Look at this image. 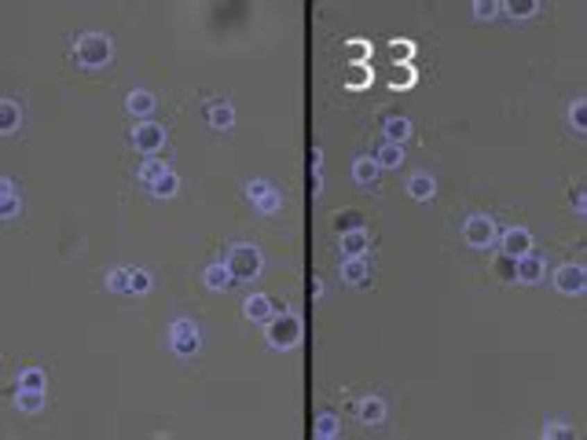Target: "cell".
Listing matches in <instances>:
<instances>
[{"instance_id":"6da1fadb","label":"cell","mask_w":587,"mask_h":440,"mask_svg":"<svg viewBox=\"0 0 587 440\" xmlns=\"http://www.w3.org/2000/svg\"><path fill=\"white\" fill-rule=\"evenodd\" d=\"M228 271H232V279L235 282H250V279H257L261 276V250L257 246H250V242H239V246H232L228 250Z\"/></svg>"},{"instance_id":"7a4b0ae2","label":"cell","mask_w":587,"mask_h":440,"mask_svg":"<svg viewBox=\"0 0 587 440\" xmlns=\"http://www.w3.org/2000/svg\"><path fill=\"white\" fill-rule=\"evenodd\" d=\"M264 338H268V345H272V348H279V353H287V348H294V345L301 341V319L294 316V312L272 316V319H268V330H264Z\"/></svg>"},{"instance_id":"3957f363","label":"cell","mask_w":587,"mask_h":440,"mask_svg":"<svg viewBox=\"0 0 587 440\" xmlns=\"http://www.w3.org/2000/svg\"><path fill=\"white\" fill-rule=\"evenodd\" d=\"M110 51H114V44H110V37H103V33L78 37V62H81V67H107Z\"/></svg>"},{"instance_id":"277c9868","label":"cell","mask_w":587,"mask_h":440,"mask_svg":"<svg viewBox=\"0 0 587 440\" xmlns=\"http://www.w3.org/2000/svg\"><path fill=\"white\" fill-rule=\"evenodd\" d=\"M463 239L474 246V250H484V246L495 242V224H492L488 217H470L466 224H463Z\"/></svg>"},{"instance_id":"5b68a950","label":"cell","mask_w":587,"mask_h":440,"mask_svg":"<svg viewBox=\"0 0 587 440\" xmlns=\"http://www.w3.org/2000/svg\"><path fill=\"white\" fill-rule=\"evenodd\" d=\"M554 287H558V294L577 297V294H584V287H587V271H584L580 264H561V268L554 271Z\"/></svg>"},{"instance_id":"8992f818","label":"cell","mask_w":587,"mask_h":440,"mask_svg":"<svg viewBox=\"0 0 587 440\" xmlns=\"http://www.w3.org/2000/svg\"><path fill=\"white\" fill-rule=\"evenodd\" d=\"M162 144H165V128H162V125L144 121V125H136V128H133V147H136V151L155 154Z\"/></svg>"},{"instance_id":"52a82bcc","label":"cell","mask_w":587,"mask_h":440,"mask_svg":"<svg viewBox=\"0 0 587 440\" xmlns=\"http://www.w3.org/2000/svg\"><path fill=\"white\" fill-rule=\"evenodd\" d=\"M173 348L180 356L198 353V330H195V323H191V319H176L173 323Z\"/></svg>"},{"instance_id":"ba28073f","label":"cell","mask_w":587,"mask_h":440,"mask_svg":"<svg viewBox=\"0 0 587 440\" xmlns=\"http://www.w3.org/2000/svg\"><path fill=\"white\" fill-rule=\"evenodd\" d=\"M246 195H250V202L257 205L261 213H279V195L264 184V180H253V184L246 187Z\"/></svg>"},{"instance_id":"9c48e42d","label":"cell","mask_w":587,"mask_h":440,"mask_svg":"<svg viewBox=\"0 0 587 440\" xmlns=\"http://www.w3.org/2000/svg\"><path fill=\"white\" fill-rule=\"evenodd\" d=\"M529 250H532V235L525 228H510L503 235V253L507 257H514V261H518V257H525Z\"/></svg>"},{"instance_id":"30bf717a","label":"cell","mask_w":587,"mask_h":440,"mask_svg":"<svg viewBox=\"0 0 587 440\" xmlns=\"http://www.w3.org/2000/svg\"><path fill=\"white\" fill-rule=\"evenodd\" d=\"M356 415H360L364 425H382V422H386V400H382V396H364Z\"/></svg>"},{"instance_id":"8fae6325","label":"cell","mask_w":587,"mask_h":440,"mask_svg":"<svg viewBox=\"0 0 587 440\" xmlns=\"http://www.w3.org/2000/svg\"><path fill=\"white\" fill-rule=\"evenodd\" d=\"M543 261L540 257H532V253H525V257H518V282H525V287H536V282L543 279Z\"/></svg>"},{"instance_id":"7c38bea8","label":"cell","mask_w":587,"mask_h":440,"mask_svg":"<svg viewBox=\"0 0 587 440\" xmlns=\"http://www.w3.org/2000/svg\"><path fill=\"white\" fill-rule=\"evenodd\" d=\"M242 312H246V319L250 323H268L275 312H272V301H268L264 294H253V297H246V305H242Z\"/></svg>"},{"instance_id":"4fadbf2b","label":"cell","mask_w":587,"mask_h":440,"mask_svg":"<svg viewBox=\"0 0 587 440\" xmlns=\"http://www.w3.org/2000/svg\"><path fill=\"white\" fill-rule=\"evenodd\" d=\"M382 133H386V144H407L411 139V121L407 118H386V125H382Z\"/></svg>"},{"instance_id":"5bb4252c","label":"cell","mask_w":587,"mask_h":440,"mask_svg":"<svg viewBox=\"0 0 587 440\" xmlns=\"http://www.w3.org/2000/svg\"><path fill=\"white\" fill-rule=\"evenodd\" d=\"M378 173H382V165L375 158H356L352 162V180H356V184H364V187H371L378 180Z\"/></svg>"},{"instance_id":"9a60e30c","label":"cell","mask_w":587,"mask_h":440,"mask_svg":"<svg viewBox=\"0 0 587 440\" xmlns=\"http://www.w3.org/2000/svg\"><path fill=\"white\" fill-rule=\"evenodd\" d=\"M433 191H437V184H433V176H426V173H418V176L407 180V195H411L415 202H429Z\"/></svg>"},{"instance_id":"2e32d148","label":"cell","mask_w":587,"mask_h":440,"mask_svg":"<svg viewBox=\"0 0 587 440\" xmlns=\"http://www.w3.org/2000/svg\"><path fill=\"white\" fill-rule=\"evenodd\" d=\"M19 121H22V110H19V103L15 99H4L0 103V133L4 136H11L19 128Z\"/></svg>"},{"instance_id":"e0dca14e","label":"cell","mask_w":587,"mask_h":440,"mask_svg":"<svg viewBox=\"0 0 587 440\" xmlns=\"http://www.w3.org/2000/svg\"><path fill=\"white\" fill-rule=\"evenodd\" d=\"M202 279H206V287L210 290H228L232 287V271H228V264H210L206 271H202Z\"/></svg>"},{"instance_id":"ac0fdd59","label":"cell","mask_w":587,"mask_h":440,"mask_svg":"<svg viewBox=\"0 0 587 440\" xmlns=\"http://www.w3.org/2000/svg\"><path fill=\"white\" fill-rule=\"evenodd\" d=\"M206 121H210L213 128H221V133H224V128H232V125H235V110L228 107V103H213V107L206 110Z\"/></svg>"},{"instance_id":"d6986e66","label":"cell","mask_w":587,"mask_h":440,"mask_svg":"<svg viewBox=\"0 0 587 440\" xmlns=\"http://www.w3.org/2000/svg\"><path fill=\"white\" fill-rule=\"evenodd\" d=\"M341 279L349 282V287H364L367 282V268L360 257H346V264H341Z\"/></svg>"},{"instance_id":"ffe728a7","label":"cell","mask_w":587,"mask_h":440,"mask_svg":"<svg viewBox=\"0 0 587 440\" xmlns=\"http://www.w3.org/2000/svg\"><path fill=\"white\" fill-rule=\"evenodd\" d=\"M375 162L382 165V169H400V165H404V147L400 144H382Z\"/></svg>"},{"instance_id":"44dd1931","label":"cell","mask_w":587,"mask_h":440,"mask_svg":"<svg viewBox=\"0 0 587 440\" xmlns=\"http://www.w3.org/2000/svg\"><path fill=\"white\" fill-rule=\"evenodd\" d=\"M147 191H151V195H155V198H173L176 191H180V176H176V173L169 169V173H165L162 180H155V184H151Z\"/></svg>"},{"instance_id":"7402d4cb","label":"cell","mask_w":587,"mask_h":440,"mask_svg":"<svg viewBox=\"0 0 587 440\" xmlns=\"http://www.w3.org/2000/svg\"><path fill=\"white\" fill-rule=\"evenodd\" d=\"M125 107H129V114H136V118H147V114L155 110V96L139 88V92H133L129 99H125Z\"/></svg>"},{"instance_id":"603a6c76","label":"cell","mask_w":587,"mask_h":440,"mask_svg":"<svg viewBox=\"0 0 587 440\" xmlns=\"http://www.w3.org/2000/svg\"><path fill=\"white\" fill-rule=\"evenodd\" d=\"M500 11H507L510 19H529L540 11V4H536V0H510V4H500Z\"/></svg>"},{"instance_id":"cb8c5ba5","label":"cell","mask_w":587,"mask_h":440,"mask_svg":"<svg viewBox=\"0 0 587 440\" xmlns=\"http://www.w3.org/2000/svg\"><path fill=\"white\" fill-rule=\"evenodd\" d=\"M334 228H338V235H346V231H364V217L356 210H341L334 217Z\"/></svg>"},{"instance_id":"d4e9b609","label":"cell","mask_w":587,"mask_h":440,"mask_svg":"<svg viewBox=\"0 0 587 440\" xmlns=\"http://www.w3.org/2000/svg\"><path fill=\"white\" fill-rule=\"evenodd\" d=\"M341 250H346V257H360L367 250V235L364 231H346L341 235Z\"/></svg>"},{"instance_id":"484cf974","label":"cell","mask_w":587,"mask_h":440,"mask_svg":"<svg viewBox=\"0 0 587 440\" xmlns=\"http://www.w3.org/2000/svg\"><path fill=\"white\" fill-rule=\"evenodd\" d=\"M165 173H169V165H165V162H155V158H147L144 165H139V180H144L147 187L155 184V180H162Z\"/></svg>"},{"instance_id":"4316f807","label":"cell","mask_w":587,"mask_h":440,"mask_svg":"<svg viewBox=\"0 0 587 440\" xmlns=\"http://www.w3.org/2000/svg\"><path fill=\"white\" fill-rule=\"evenodd\" d=\"M19 389H30V393H44V374L37 367H26L19 374Z\"/></svg>"},{"instance_id":"83f0119b","label":"cell","mask_w":587,"mask_h":440,"mask_svg":"<svg viewBox=\"0 0 587 440\" xmlns=\"http://www.w3.org/2000/svg\"><path fill=\"white\" fill-rule=\"evenodd\" d=\"M15 404H19V411H26V415H33V411H41L44 396H41V393H30V389H19Z\"/></svg>"},{"instance_id":"f1b7e54d","label":"cell","mask_w":587,"mask_h":440,"mask_svg":"<svg viewBox=\"0 0 587 440\" xmlns=\"http://www.w3.org/2000/svg\"><path fill=\"white\" fill-rule=\"evenodd\" d=\"M495 276H500L503 282H518V261L514 257H500V261H495Z\"/></svg>"},{"instance_id":"f546056e","label":"cell","mask_w":587,"mask_h":440,"mask_svg":"<svg viewBox=\"0 0 587 440\" xmlns=\"http://www.w3.org/2000/svg\"><path fill=\"white\" fill-rule=\"evenodd\" d=\"M569 121H572V128H577V133H584V128H587V99H572Z\"/></svg>"},{"instance_id":"4dcf8cb0","label":"cell","mask_w":587,"mask_h":440,"mask_svg":"<svg viewBox=\"0 0 587 440\" xmlns=\"http://www.w3.org/2000/svg\"><path fill=\"white\" fill-rule=\"evenodd\" d=\"M316 437H338V418L330 415V411H323V415L316 418Z\"/></svg>"},{"instance_id":"1f68e13d","label":"cell","mask_w":587,"mask_h":440,"mask_svg":"<svg viewBox=\"0 0 587 440\" xmlns=\"http://www.w3.org/2000/svg\"><path fill=\"white\" fill-rule=\"evenodd\" d=\"M107 290H110V294H121V290H129V271L114 268L110 276H107Z\"/></svg>"},{"instance_id":"d6a6232c","label":"cell","mask_w":587,"mask_h":440,"mask_svg":"<svg viewBox=\"0 0 587 440\" xmlns=\"http://www.w3.org/2000/svg\"><path fill=\"white\" fill-rule=\"evenodd\" d=\"M495 15H500V4H492V0H477V4H474V19L488 22V19H495Z\"/></svg>"},{"instance_id":"836d02e7","label":"cell","mask_w":587,"mask_h":440,"mask_svg":"<svg viewBox=\"0 0 587 440\" xmlns=\"http://www.w3.org/2000/svg\"><path fill=\"white\" fill-rule=\"evenodd\" d=\"M129 290L133 294H147L151 290V276H147V271H129Z\"/></svg>"},{"instance_id":"e575fe53","label":"cell","mask_w":587,"mask_h":440,"mask_svg":"<svg viewBox=\"0 0 587 440\" xmlns=\"http://www.w3.org/2000/svg\"><path fill=\"white\" fill-rule=\"evenodd\" d=\"M411 56H415V44H411V41H393V59H397V62H407Z\"/></svg>"},{"instance_id":"d590c367","label":"cell","mask_w":587,"mask_h":440,"mask_svg":"<svg viewBox=\"0 0 587 440\" xmlns=\"http://www.w3.org/2000/svg\"><path fill=\"white\" fill-rule=\"evenodd\" d=\"M367 81H371V77H367V67H352V70H349V81H346V85H349V88H364Z\"/></svg>"},{"instance_id":"8d00e7d4","label":"cell","mask_w":587,"mask_h":440,"mask_svg":"<svg viewBox=\"0 0 587 440\" xmlns=\"http://www.w3.org/2000/svg\"><path fill=\"white\" fill-rule=\"evenodd\" d=\"M0 217H4V220H15V217H19V198H15V195H8L4 202H0Z\"/></svg>"},{"instance_id":"74e56055","label":"cell","mask_w":587,"mask_h":440,"mask_svg":"<svg viewBox=\"0 0 587 440\" xmlns=\"http://www.w3.org/2000/svg\"><path fill=\"white\" fill-rule=\"evenodd\" d=\"M543 437H547V440H554V437H569V425H565V422H547V425H543Z\"/></svg>"},{"instance_id":"f35d334b","label":"cell","mask_w":587,"mask_h":440,"mask_svg":"<svg viewBox=\"0 0 587 440\" xmlns=\"http://www.w3.org/2000/svg\"><path fill=\"white\" fill-rule=\"evenodd\" d=\"M569 205H572V210H577V213H587V198H584V187H572V191H569Z\"/></svg>"},{"instance_id":"ab89813d","label":"cell","mask_w":587,"mask_h":440,"mask_svg":"<svg viewBox=\"0 0 587 440\" xmlns=\"http://www.w3.org/2000/svg\"><path fill=\"white\" fill-rule=\"evenodd\" d=\"M407 85H415V70L400 67V70H397V77H393V88H407Z\"/></svg>"},{"instance_id":"60d3db41","label":"cell","mask_w":587,"mask_h":440,"mask_svg":"<svg viewBox=\"0 0 587 440\" xmlns=\"http://www.w3.org/2000/svg\"><path fill=\"white\" fill-rule=\"evenodd\" d=\"M0 195H4V198L15 195V184H11V180H0Z\"/></svg>"},{"instance_id":"b9f144b4","label":"cell","mask_w":587,"mask_h":440,"mask_svg":"<svg viewBox=\"0 0 587 440\" xmlns=\"http://www.w3.org/2000/svg\"><path fill=\"white\" fill-rule=\"evenodd\" d=\"M352 44H356L352 56H356V59H367V44H364V41H352Z\"/></svg>"}]
</instances>
